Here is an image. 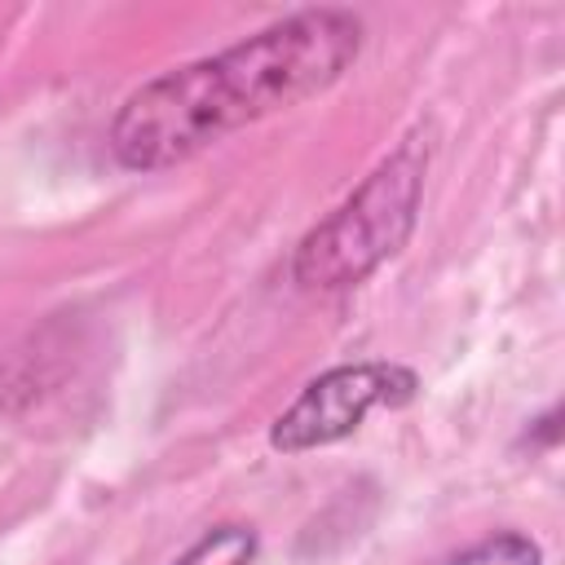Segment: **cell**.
I'll use <instances>...</instances> for the list:
<instances>
[{"instance_id":"5b68a950","label":"cell","mask_w":565,"mask_h":565,"mask_svg":"<svg viewBox=\"0 0 565 565\" xmlns=\"http://www.w3.org/2000/svg\"><path fill=\"white\" fill-rule=\"evenodd\" d=\"M539 561H543V552H539V543L530 534L499 530V534H486L481 543L446 556L441 565H539Z\"/></svg>"},{"instance_id":"8992f818","label":"cell","mask_w":565,"mask_h":565,"mask_svg":"<svg viewBox=\"0 0 565 565\" xmlns=\"http://www.w3.org/2000/svg\"><path fill=\"white\" fill-rule=\"evenodd\" d=\"M0 35H4V13H0Z\"/></svg>"},{"instance_id":"277c9868","label":"cell","mask_w":565,"mask_h":565,"mask_svg":"<svg viewBox=\"0 0 565 565\" xmlns=\"http://www.w3.org/2000/svg\"><path fill=\"white\" fill-rule=\"evenodd\" d=\"M252 556H256V530L230 521L207 530L177 565H252Z\"/></svg>"},{"instance_id":"3957f363","label":"cell","mask_w":565,"mask_h":565,"mask_svg":"<svg viewBox=\"0 0 565 565\" xmlns=\"http://www.w3.org/2000/svg\"><path fill=\"white\" fill-rule=\"evenodd\" d=\"M419 380L411 366L397 362H349L331 366L300 388V397L274 419L269 446L282 455L331 446L362 428V419L380 406H406Z\"/></svg>"},{"instance_id":"7a4b0ae2","label":"cell","mask_w":565,"mask_h":565,"mask_svg":"<svg viewBox=\"0 0 565 565\" xmlns=\"http://www.w3.org/2000/svg\"><path fill=\"white\" fill-rule=\"evenodd\" d=\"M424 168L428 150H419L415 141L397 146L327 221H318L300 238L291 278L309 291H340L358 287L388 256H397L419 216Z\"/></svg>"},{"instance_id":"6da1fadb","label":"cell","mask_w":565,"mask_h":565,"mask_svg":"<svg viewBox=\"0 0 565 565\" xmlns=\"http://www.w3.org/2000/svg\"><path fill=\"white\" fill-rule=\"evenodd\" d=\"M362 49L349 9H300L225 53L172 66L141 84L110 124V150L132 172L194 159L221 137L327 93Z\"/></svg>"}]
</instances>
